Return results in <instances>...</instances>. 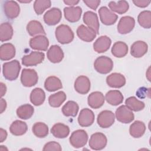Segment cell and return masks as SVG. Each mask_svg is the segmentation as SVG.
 <instances>
[{"mask_svg":"<svg viewBox=\"0 0 151 151\" xmlns=\"http://www.w3.org/2000/svg\"><path fill=\"white\" fill-rule=\"evenodd\" d=\"M148 45L143 41H137L133 43L130 47V54L135 58H140L146 54Z\"/></svg>","mask_w":151,"mask_h":151,"instance_id":"obj_24","label":"cell"},{"mask_svg":"<svg viewBox=\"0 0 151 151\" xmlns=\"http://www.w3.org/2000/svg\"><path fill=\"white\" fill-rule=\"evenodd\" d=\"M76 32L78 38L86 42L93 41L97 35V33L94 29L83 24L77 28Z\"/></svg>","mask_w":151,"mask_h":151,"instance_id":"obj_17","label":"cell"},{"mask_svg":"<svg viewBox=\"0 0 151 151\" xmlns=\"http://www.w3.org/2000/svg\"><path fill=\"white\" fill-rule=\"evenodd\" d=\"M83 19L88 27L94 29L97 34H99L100 24L97 15L96 13L92 11H87L84 14Z\"/></svg>","mask_w":151,"mask_h":151,"instance_id":"obj_18","label":"cell"},{"mask_svg":"<svg viewBox=\"0 0 151 151\" xmlns=\"http://www.w3.org/2000/svg\"><path fill=\"white\" fill-rule=\"evenodd\" d=\"M65 18L70 22H76L80 20L82 9L80 6H69L64 8Z\"/></svg>","mask_w":151,"mask_h":151,"instance_id":"obj_20","label":"cell"},{"mask_svg":"<svg viewBox=\"0 0 151 151\" xmlns=\"http://www.w3.org/2000/svg\"><path fill=\"white\" fill-rule=\"evenodd\" d=\"M32 131L37 137L44 138L48 134V127L44 123L37 122L32 126Z\"/></svg>","mask_w":151,"mask_h":151,"instance_id":"obj_39","label":"cell"},{"mask_svg":"<svg viewBox=\"0 0 151 151\" xmlns=\"http://www.w3.org/2000/svg\"><path fill=\"white\" fill-rule=\"evenodd\" d=\"M21 68L19 62L17 60L4 63L2 74L4 78L9 81L15 80L18 77Z\"/></svg>","mask_w":151,"mask_h":151,"instance_id":"obj_1","label":"cell"},{"mask_svg":"<svg viewBox=\"0 0 151 151\" xmlns=\"http://www.w3.org/2000/svg\"><path fill=\"white\" fill-rule=\"evenodd\" d=\"M51 5V2L49 0H36L34 3V9L37 15H41Z\"/></svg>","mask_w":151,"mask_h":151,"instance_id":"obj_42","label":"cell"},{"mask_svg":"<svg viewBox=\"0 0 151 151\" xmlns=\"http://www.w3.org/2000/svg\"><path fill=\"white\" fill-rule=\"evenodd\" d=\"M107 143V139L106 135L101 132H96L91 136L88 145L91 149L100 150L106 146Z\"/></svg>","mask_w":151,"mask_h":151,"instance_id":"obj_6","label":"cell"},{"mask_svg":"<svg viewBox=\"0 0 151 151\" xmlns=\"http://www.w3.org/2000/svg\"><path fill=\"white\" fill-rule=\"evenodd\" d=\"M133 4L140 8H145L147 7L150 3V1L146 0H141V1H133Z\"/></svg>","mask_w":151,"mask_h":151,"instance_id":"obj_45","label":"cell"},{"mask_svg":"<svg viewBox=\"0 0 151 151\" xmlns=\"http://www.w3.org/2000/svg\"><path fill=\"white\" fill-rule=\"evenodd\" d=\"M7 137V132L2 128L0 129V142H3Z\"/></svg>","mask_w":151,"mask_h":151,"instance_id":"obj_47","label":"cell"},{"mask_svg":"<svg viewBox=\"0 0 151 151\" xmlns=\"http://www.w3.org/2000/svg\"><path fill=\"white\" fill-rule=\"evenodd\" d=\"M63 2L66 5L73 6L78 4L80 1H76V0H64V1H63Z\"/></svg>","mask_w":151,"mask_h":151,"instance_id":"obj_49","label":"cell"},{"mask_svg":"<svg viewBox=\"0 0 151 151\" xmlns=\"http://www.w3.org/2000/svg\"><path fill=\"white\" fill-rule=\"evenodd\" d=\"M105 97L100 91H94L90 93L87 98L88 106L92 109H97L101 107L104 103Z\"/></svg>","mask_w":151,"mask_h":151,"instance_id":"obj_21","label":"cell"},{"mask_svg":"<svg viewBox=\"0 0 151 151\" xmlns=\"http://www.w3.org/2000/svg\"><path fill=\"white\" fill-rule=\"evenodd\" d=\"M90 86L91 83L89 78L85 76H80L75 80L74 87L77 93L81 94H86L90 91Z\"/></svg>","mask_w":151,"mask_h":151,"instance_id":"obj_16","label":"cell"},{"mask_svg":"<svg viewBox=\"0 0 151 151\" xmlns=\"http://www.w3.org/2000/svg\"><path fill=\"white\" fill-rule=\"evenodd\" d=\"M94 118L93 111L89 109L85 108L80 111L78 117V122L81 127H88L93 124Z\"/></svg>","mask_w":151,"mask_h":151,"instance_id":"obj_14","label":"cell"},{"mask_svg":"<svg viewBox=\"0 0 151 151\" xmlns=\"http://www.w3.org/2000/svg\"><path fill=\"white\" fill-rule=\"evenodd\" d=\"M48 60L52 63H58L64 58V52L61 48L58 45H51L47 52Z\"/></svg>","mask_w":151,"mask_h":151,"instance_id":"obj_19","label":"cell"},{"mask_svg":"<svg viewBox=\"0 0 151 151\" xmlns=\"http://www.w3.org/2000/svg\"><path fill=\"white\" fill-rule=\"evenodd\" d=\"M106 83L112 88H121L126 84L124 76L118 73H113L106 77Z\"/></svg>","mask_w":151,"mask_h":151,"instance_id":"obj_22","label":"cell"},{"mask_svg":"<svg viewBox=\"0 0 151 151\" xmlns=\"http://www.w3.org/2000/svg\"><path fill=\"white\" fill-rule=\"evenodd\" d=\"M27 31L29 35L32 37H35L40 35H45L46 34L43 26L40 22L37 20L29 21L27 25Z\"/></svg>","mask_w":151,"mask_h":151,"instance_id":"obj_26","label":"cell"},{"mask_svg":"<svg viewBox=\"0 0 151 151\" xmlns=\"http://www.w3.org/2000/svg\"><path fill=\"white\" fill-rule=\"evenodd\" d=\"M51 133L56 138L64 139L67 137L70 133L69 127L61 123H58L52 127Z\"/></svg>","mask_w":151,"mask_h":151,"instance_id":"obj_27","label":"cell"},{"mask_svg":"<svg viewBox=\"0 0 151 151\" xmlns=\"http://www.w3.org/2000/svg\"><path fill=\"white\" fill-rule=\"evenodd\" d=\"M88 140V134L87 132L83 129H79L74 131L69 139L71 145L76 149L84 146Z\"/></svg>","mask_w":151,"mask_h":151,"instance_id":"obj_4","label":"cell"},{"mask_svg":"<svg viewBox=\"0 0 151 151\" xmlns=\"http://www.w3.org/2000/svg\"><path fill=\"white\" fill-rule=\"evenodd\" d=\"M79 106L74 101H68L62 107V113L66 117H75L78 111Z\"/></svg>","mask_w":151,"mask_h":151,"instance_id":"obj_37","label":"cell"},{"mask_svg":"<svg viewBox=\"0 0 151 151\" xmlns=\"http://www.w3.org/2000/svg\"><path fill=\"white\" fill-rule=\"evenodd\" d=\"M38 80V76L34 69L24 68L21 75V82L24 87H31L35 86Z\"/></svg>","mask_w":151,"mask_h":151,"instance_id":"obj_5","label":"cell"},{"mask_svg":"<svg viewBox=\"0 0 151 151\" xmlns=\"http://www.w3.org/2000/svg\"><path fill=\"white\" fill-rule=\"evenodd\" d=\"M13 28L9 22L2 23L0 25V40L1 42L10 40L13 36Z\"/></svg>","mask_w":151,"mask_h":151,"instance_id":"obj_38","label":"cell"},{"mask_svg":"<svg viewBox=\"0 0 151 151\" xmlns=\"http://www.w3.org/2000/svg\"><path fill=\"white\" fill-rule=\"evenodd\" d=\"M44 87L47 91L52 92L62 88L63 85L60 78L55 76H50L44 82Z\"/></svg>","mask_w":151,"mask_h":151,"instance_id":"obj_33","label":"cell"},{"mask_svg":"<svg viewBox=\"0 0 151 151\" xmlns=\"http://www.w3.org/2000/svg\"><path fill=\"white\" fill-rule=\"evenodd\" d=\"M55 35L58 42L61 44L70 43L74 37V32L71 28L64 24H61L56 28Z\"/></svg>","mask_w":151,"mask_h":151,"instance_id":"obj_2","label":"cell"},{"mask_svg":"<svg viewBox=\"0 0 151 151\" xmlns=\"http://www.w3.org/2000/svg\"><path fill=\"white\" fill-rule=\"evenodd\" d=\"M99 14L100 21L106 25L114 24L118 18V16L106 6L101 7L99 9Z\"/></svg>","mask_w":151,"mask_h":151,"instance_id":"obj_11","label":"cell"},{"mask_svg":"<svg viewBox=\"0 0 151 151\" xmlns=\"http://www.w3.org/2000/svg\"><path fill=\"white\" fill-rule=\"evenodd\" d=\"M3 9L6 17L11 19L17 18L20 12L19 5L14 1H5L3 4Z\"/></svg>","mask_w":151,"mask_h":151,"instance_id":"obj_13","label":"cell"},{"mask_svg":"<svg viewBox=\"0 0 151 151\" xmlns=\"http://www.w3.org/2000/svg\"><path fill=\"white\" fill-rule=\"evenodd\" d=\"M15 48L11 43H5L0 47V58L2 61H8L15 55Z\"/></svg>","mask_w":151,"mask_h":151,"instance_id":"obj_25","label":"cell"},{"mask_svg":"<svg viewBox=\"0 0 151 151\" xmlns=\"http://www.w3.org/2000/svg\"><path fill=\"white\" fill-rule=\"evenodd\" d=\"M123 99L122 93L117 90L109 91L105 96L107 102L111 106H117L121 104L123 101Z\"/></svg>","mask_w":151,"mask_h":151,"instance_id":"obj_28","label":"cell"},{"mask_svg":"<svg viewBox=\"0 0 151 151\" xmlns=\"http://www.w3.org/2000/svg\"><path fill=\"white\" fill-rule=\"evenodd\" d=\"M49 45V41L48 38L43 35H40L33 38L29 40V46L33 50L38 51H47Z\"/></svg>","mask_w":151,"mask_h":151,"instance_id":"obj_15","label":"cell"},{"mask_svg":"<svg viewBox=\"0 0 151 151\" xmlns=\"http://www.w3.org/2000/svg\"><path fill=\"white\" fill-rule=\"evenodd\" d=\"M0 85H1V97H3L5 93H6V87L5 86V84H4L3 83H0Z\"/></svg>","mask_w":151,"mask_h":151,"instance_id":"obj_50","label":"cell"},{"mask_svg":"<svg viewBox=\"0 0 151 151\" xmlns=\"http://www.w3.org/2000/svg\"><path fill=\"white\" fill-rule=\"evenodd\" d=\"M27 130L28 126L27 123L18 120L13 122L9 127L11 133L14 136H22L27 132Z\"/></svg>","mask_w":151,"mask_h":151,"instance_id":"obj_31","label":"cell"},{"mask_svg":"<svg viewBox=\"0 0 151 151\" xmlns=\"http://www.w3.org/2000/svg\"><path fill=\"white\" fill-rule=\"evenodd\" d=\"M62 150L61 145L55 142V141H51L48 143H47L43 149L42 150L44 151H47V150H57V151H61Z\"/></svg>","mask_w":151,"mask_h":151,"instance_id":"obj_43","label":"cell"},{"mask_svg":"<svg viewBox=\"0 0 151 151\" xmlns=\"http://www.w3.org/2000/svg\"><path fill=\"white\" fill-rule=\"evenodd\" d=\"M66 98L65 93L63 91H60L49 96L48 103L52 107H59L65 101Z\"/></svg>","mask_w":151,"mask_h":151,"instance_id":"obj_36","label":"cell"},{"mask_svg":"<svg viewBox=\"0 0 151 151\" xmlns=\"http://www.w3.org/2000/svg\"><path fill=\"white\" fill-rule=\"evenodd\" d=\"M6 101L5 99L1 98L0 100V109H1V113H2L6 108Z\"/></svg>","mask_w":151,"mask_h":151,"instance_id":"obj_48","label":"cell"},{"mask_svg":"<svg viewBox=\"0 0 151 151\" xmlns=\"http://www.w3.org/2000/svg\"><path fill=\"white\" fill-rule=\"evenodd\" d=\"M117 120L124 124L131 123L134 119L133 111L126 105H122L119 107L115 113Z\"/></svg>","mask_w":151,"mask_h":151,"instance_id":"obj_8","label":"cell"},{"mask_svg":"<svg viewBox=\"0 0 151 151\" xmlns=\"http://www.w3.org/2000/svg\"><path fill=\"white\" fill-rule=\"evenodd\" d=\"M137 21L143 28L149 29L151 27V12L148 10L142 11L137 17Z\"/></svg>","mask_w":151,"mask_h":151,"instance_id":"obj_41","label":"cell"},{"mask_svg":"<svg viewBox=\"0 0 151 151\" xmlns=\"http://www.w3.org/2000/svg\"><path fill=\"white\" fill-rule=\"evenodd\" d=\"M30 101L34 106H38L42 104L45 99V93L41 88H35L32 90L29 96Z\"/></svg>","mask_w":151,"mask_h":151,"instance_id":"obj_29","label":"cell"},{"mask_svg":"<svg viewBox=\"0 0 151 151\" xmlns=\"http://www.w3.org/2000/svg\"><path fill=\"white\" fill-rule=\"evenodd\" d=\"M61 17L62 13L61 10L58 8H52L45 13L43 19L46 24L52 26L59 23Z\"/></svg>","mask_w":151,"mask_h":151,"instance_id":"obj_12","label":"cell"},{"mask_svg":"<svg viewBox=\"0 0 151 151\" xmlns=\"http://www.w3.org/2000/svg\"><path fill=\"white\" fill-rule=\"evenodd\" d=\"M83 2L90 8L96 10L100 4V0H83Z\"/></svg>","mask_w":151,"mask_h":151,"instance_id":"obj_44","label":"cell"},{"mask_svg":"<svg viewBox=\"0 0 151 151\" xmlns=\"http://www.w3.org/2000/svg\"><path fill=\"white\" fill-rule=\"evenodd\" d=\"M94 68L97 72L106 74L112 70L113 62L110 58L107 56H100L96 59L94 63Z\"/></svg>","mask_w":151,"mask_h":151,"instance_id":"obj_3","label":"cell"},{"mask_svg":"<svg viewBox=\"0 0 151 151\" xmlns=\"http://www.w3.org/2000/svg\"><path fill=\"white\" fill-rule=\"evenodd\" d=\"M115 116L110 110H103L97 116V122L99 126L101 128H108L111 126L114 123Z\"/></svg>","mask_w":151,"mask_h":151,"instance_id":"obj_9","label":"cell"},{"mask_svg":"<svg viewBox=\"0 0 151 151\" xmlns=\"http://www.w3.org/2000/svg\"><path fill=\"white\" fill-rule=\"evenodd\" d=\"M147 89L145 87H141L138 89L136 91V95L139 98H145L147 95Z\"/></svg>","mask_w":151,"mask_h":151,"instance_id":"obj_46","label":"cell"},{"mask_svg":"<svg viewBox=\"0 0 151 151\" xmlns=\"http://www.w3.org/2000/svg\"><path fill=\"white\" fill-rule=\"evenodd\" d=\"M111 44L110 38L107 35L99 37L93 43V49L97 53H103L107 51Z\"/></svg>","mask_w":151,"mask_h":151,"instance_id":"obj_23","label":"cell"},{"mask_svg":"<svg viewBox=\"0 0 151 151\" xmlns=\"http://www.w3.org/2000/svg\"><path fill=\"white\" fill-rule=\"evenodd\" d=\"M45 58V54L42 52L32 51L29 54L24 55L21 59L22 64L26 67L35 66L41 63Z\"/></svg>","mask_w":151,"mask_h":151,"instance_id":"obj_7","label":"cell"},{"mask_svg":"<svg viewBox=\"0 0 151 151\" xmlns=\"http://www.w3.org/2000/svg\"><path fill=\"white\" fill-rule=\"evenodd\" d=\"M17 116L23 120H27L30 119L34 112L33 106L29 104H25L20 106L17 109Z\"/></svg>","mask_w":151,"mask_h":151,"instance_id":"obj_34","label":"cell"},{"mask_svg":"<svg viewBox=\"0 0 151 151\" xmlns=\"http://www.w3.org/2000/svg\"><path fill=\"white\" fill-rule=\"evenodd\" d=\"M109 7L113 12H115L119 14H123L126 13L129 8V3L126 1H110L109 3Z\"/></svg>","mask_w":151,"mask_h":151,"instance_id":"obj_35","label":"cell"},{"mask_svg":"<svg viewBox=\"0 0 151 151\" xmlns=\"http://www.w3.org/2000/svg\"><path fill=\"white\" fill-rule=\"evenodd\" d=\"M125 104L132 111H141L145 107V104L143 101L139 100L134 96L127 98L125 101Z\"/></svg>","mask_w":151,"mask_h":151,"instance_id":"obj_40","label":"cell"},{"mask_svg":"<svg viewBox=\"0 0 151 151\" xmlns=\"http://www.w3.org/2000/svg\"><path fill=\"white\" fill-rule=\"evenodd\" d=\"M146 130V126L143 122L136 120L129 127L130 134L134 138L142 137Z\"/></svg>","mask_w":151,"mask_h":151,"instance_id":"obj_30","label":"cell"},{"mask_svg":"<svg viewBox=\"0 0 151 151\" xmlns=\"http://www.w3.org/2000/svg\"><path fill=\"white\" fill-rule=\"evenodd\" d=\"M111 52L115 57H124L128 52V46L123 41H117L113 45Z\"/></svg>","mask_w":151,"mask_h":151,"instance_id":"obj_32","label":"cell"},{"mask_svg":"<svg viewBox=\"0 0 151 151\" xmlns=\"http://www.w3.org/2000/svg\"><path fill=\"white\" fill-rule=\"evenodd\" d=\"M135 25L134 18L130 16L122 17L117 24V31L120 34H126L130 32Z\"/></svg>","mask_w":151,"mask_h":151,"instance_id":"obj_10","label":"cell"},{"mask_svg":"<svg viewBox=\"0 0 151 151\" xmlns=\"http://www.w3.org/2000/svg\"><path fill=\"white\" fill-rule=\"evenodd\" d=\"M19 2H21V3H29V2H31V1H19Z\"/></svg>","mask_w":151,"mask_h":151,"instance_id":"obj_51","label":"cell"}]
</instances>
